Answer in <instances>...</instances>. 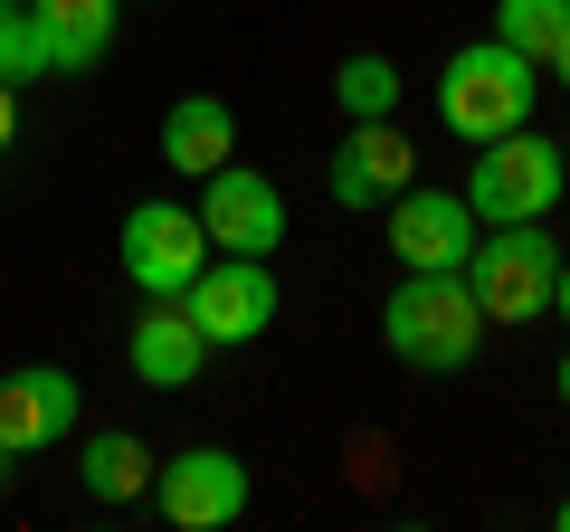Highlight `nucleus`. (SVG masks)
I'll list each match as a JSON object with an SVG mask.
<instances>
[{
  "label": "nucleus",
  "mask_w": 570,
  "mask_h": 532,
  "mask_svg": "<svg viewBox=\"0 0 570 532\" xmlns=\"http://www.w3.org/2000/svg\"><path fill=\"white\" fill-rule=\"evenodd\" d=\"M532 105H542V67L523 48H504V39H475V48H456L438 67V124L466 152L494 144V134H513V124H532Z\"/></svg>",
  "instance_id": "nucleus-1"
},
{
  "label": "nucleus",
  "mask_w": 570,
  "mask_h": 532,
  "mask_svg": "<svg viewBox=\"0 0 570 532\" xmlns=\"http://www.w3.org/2000/svg\"><path fill=\"white\" fill-rule=\"evenodd\" d=\"M381 343L409 371H466L485 343V305H475L466 276H400L381 305Z\"/></svg>",
  "instance_id": "nucleus-2"
},
{
  "label": "nucleus",
  "mask_w": 570,
  "mask_h": 532,
  "mask_svg": "<svg viewBox=\"0 0 570 532\" xmlns=\"http://www.w3.org/2000/svg\"><path fill=\"white\" fill-rule=\"evenodd\" d=\"M570 190V162L561 144H542L532 124H513V134H494V144H475V171H466V209L475 228H513V219H551Z\"/></svg>",
  "instance_id": "nucleus-3"
},
{
  "label": "nucleus",
  "mask_w": 570,
  "mask_h": 532,
  "mask_svg": "<svg viewBox=\"0 0 570 532\" xmlns=\"http://www.w3.org/2000/svg\"><path fill=\"white\" fill-rule=\"evenodd\" d=\"M551 276H561V247L542 238V219H513V228H485L466 257V286L485 305V324H542L551 314Z\"/></svg>",
  "instance_id": "nucleus-4"
},
{
  "label": "nucleus",
  "mask_w": 570,
  "mask_h": 532,
  "mask_svg": "<svg viewBox=\"0 0 570 532\" xmlns=\"http://www.w3.org/2000/svg\"><path fill=\"white\" fill-rule=\"evenodd\" d=\"M181 314L200 324L209 352H247L276 324V276H266V257H219V247H209V266L181 286Z\"/></svg>",
  "instance_id": "nucleus-5"
},
{
  "label": "nucleus",
  "mask_w": 570,
  "mask_h": 532,
  "mask_svg": "<svg viewBox=\"0 0 570 532\" xmlns=\"http://www.w3.org/2000/svg\"><path fill=\"white\" fill-rule=\"evenodd\" d=\"M115 247H124V276H134L142 305H153V295H181L209 266V228H200V209H181V200H134Z\"/></svg>",
  "instance_id": "nucleus-6"
},
{
  "label": "nucleus",
  "mask_w": 570,
  "mask_h": 532,
  "mask_svg": "<svg viewBox=\"0 0 570 532\" xmlns=\"http://www.w3.org/2000/svg\"><path fill=\"white\" fill-rule=\"evenodd\" d=\"M200 228H209L219 257H276V247H285V190L266 181L257 162L228 152V162L200 181Z\"/></svg>",
  "instance_id": "nucleus-7"
},
{
  "label": "nucleus",
  "mask_w": 570,
  "mask_h": 532,
  "mask_svg": "<svg viewBox=\"0 0 570 532\" xmlns=\"http://www.w3.org/2000/svg\"><path fill=\"white\" fill-rule=\"evenodd\" d=\"M390 257H400V276H466V257H475L466 190H419L409 181L390 200Z\"/></svg>",
  "instance_id": "nucleus-8"
},
{
  "label": "nucleus",
  "mask_w": 570,
  "mask_h": 532,
  "mask_svg": "<svg viewBox=\"0 0 570 532\" xmlns=\"http://www.w3.org/2000/svg\"><path fill=\"white\" fill-rule=\"evenodd\" d=\"M153 504H163V523H181V532H228V523H247V456H228V447H181L171 466H153Z\"/></svg>",
  "instance_id": "nucleus-9"
},
{
  "label": "nucleus",
  "mask_w": 570,
  "mask_h": 532,
  "mask_svg": "<svg viewBox=\"0 0 570 532\" xmlns=\"http://www.w3.org/2000/svg\"><path fill=\"white\" fill-rule=\"evenodd\" d=\"M77 410H86V390H77V371H67V362L0 371V447H10V456L58 447V437L77 428Z\"/></svg>",
  "instance_id": "nucleus-10"
},
{
  "label": "nucleus",
  "mask_w": 570,
  "mask_h": 532,
  "mask_svg": "<svg viewBox=\"0 0 570 532\" xmlns=\"http://www.w3.org/2000/svg\"><path fill=\"white\" fill-rule=\"evenodd\" d=\"M409 181H419V152H409L400 115H381V124H352L343 144H333V162H324V190H333L343 209H390Z\"/></svg>",
  "instance_id": "nucleus-11"
},
{
  "label": "nucleus",
  "mask_w": 570,
  "mask_h": 532,
  "mask_svg": "<svg viewBox=\"0 0 570 532\" xmlns=\"http://www.w3.org/2000/svg\"><path fill=\"white\" fill-rule=\"evenodd\" d=\"M124 362H134L142 390H190L209 362L200 324L181 314V295H153V314H134V333H124Z\"/></svg>",
  "instance_id": "nucleus-12"
},
{
  "label": "nucleus",
  "mask_w": 570,
  "mask_h": 532,
  "mask_svg": "<svg viewBox=\"0 0 570 532\" xmlns=\"http://www.w3.org/2000/svg\"><path fill=\"white\" fill-rule=\"evenodd\" d=\"M115 10H124V0H29V20H39V39H48V77H86V67H105V48H115Z\"/></svg>",
  "instance_id": "nucleus-13"
},
{
  "label": "nucleus",
  "mask_w": 570,
  "mask_h": 532,
  "mask_svg": "<svg viewBox=\"0 0 570 532\" xmlns=\"http://www.w3.org/2000/svg\"><path fill=\"white\" fill-rule=\"evenodd\" d=\"M238 152V115H228V96H181L163 115V162L190 171V181H209V171Z\"/></svg>",
  "instance_id": "nucleus-14"
},
{
  "label": "nucleus",
  "mask_w": 570,
  "mask_h": 532,
  "mask_svg": "<svg viewBox=\"0 0 570 532\" xmlns=\"http://www.w3.org/2000/svg\"><path fill=\"white\" fill-rule=\"evenodd\" d=\"M77 485L96 494V504H142V494H153V447H142L134 428H96L77 447Z\"/></svg>",
  "instance_id": "nucleus-15"
},
{
  "label": "nucleus",
  "mask_w": 570,
  "mask_h": 532,
  "mask_svg": "<svg viewBox=\"0 0 570 532\" xmlns=\"http://www.w3.org/2000/svg\"><path fill=\"white\" fill-rule=\"evenodd\" d=\"M333 105H343L352 124L400 115V67H390V58H371V48H362V58H343V67H333Z\"/></svg>",
  "instance_id": "nucleus-16"
},
{
  "label": "nucleus",
  "mask_w": 570,
  "mask_h": 532,
  "mask_svg": "<svg viewBox=\"0 0 570 532\" xmlns=\"http://www.w3.org/2000/svg\"><path fill=\"white\" fill-rule=\"evenodd\" d=\"M570 29V0H494V39L504 48H523L532 67L551 58V39Z\"/></svg>",
  "instance_id": "nucleus-17"
},
{
  "label": "nucleus",
  "mask_w": 570,
  "mask_h": 532,
  "mask_svg": "<svg viewBox=\"0 0 570 532\" xmlns=\"http://www.w3.org/2000/svg\"><path fill=\"white\" fill-rule=\"evenodd\" d=\"M0 77L10 86L48 77V39H39V20H29V0H0Z\"/></svg>",
  "instance_id": "nucleus-18"
},
{
  "label": "nucleus",
  "mask_w": 570,
  "mask_h": 532,
  "mask_svg": "<svg viewBox=\"0 0 570 532\" xmlns=\"http://www.w3.org/2000/svg\"><path fill=\"white\" fill-rule=\"evenodd\" d=\"M10 144H20V86L0 77V152H10Z\"/></svg>",
  "instance_id": "nucleus-19"
},
{
  "label": "nucleus",
  "mask_w": 570,
  "mask_h": 532,
  "mask_svg": "<svg viewBox=\"0 0 570 532\" xmlns=\"http://www.w3.org/2000/svg\"><path fill=\"white\" fill-rule=\"evenodd\" d=\"M542 67H551V86H561V96H570V29H561V39H551V58H542Z\"/></svg>",
  "instance_id": "nucleus-20"
},
{
  "label": "nucleus",
  "mask_w": 570,
  "mask_h": 532,
  "mask_svg": "<svg viewBox=\"0 0 570 532\" xmlns=\"http://www.w3.org/2000/svg\"><path fill=\"white\" fill-rule=\"evenodd\" d=\"M551 314L570 324V257H561V276H551Z\"/></svg>",
  "instance_id": "nucleus-21"
},
{
  "label": "nucleus",
  "mask_w": 570,
  "mask_h": 532,
  "mask_svg": "<svg viewBox=\"0 0 570 532\" xmlns=\"http://www.w3.org/2000/svg\"><path fill=\"white\" fill-rule=\"evenodd\" d=\"M551 523H561V532H570V494H561V504H551Z\"/></svg>",
  "instance_id": "nucleus-22"
},
{
  "label": "nucleus",
  "mask_w": 570,
  "mask_h": 532,
  "mask_svg": "<svg viewBox=\"0 0 570 532\" xmlns=\"http://www.w3.org/2000/svg\"><path fill=\"white\" fill-rule=\"evenodd\" d=\"M561 410H570V352H561Z\"/></svg>",
  "instance_id": "nucleus-23"
},
{
  "label": "nucleus",
  "mask_w": 570,
  "mask_h": 532,
  "mask_svg": "<svg viewBox=\"0 0 570 532\" xmlns=\"http://www.w3.org/2000/svg\"><path fill=\"white\" fill-rule=\"evenodd\" d=\"M10 466H20V456H10V447H0V485H10Z\"/></svg>",
  "instance_id": "nucleus-24"
},
{
  "label": "nucleus",
  "mask_w": 570,
  "mask_h": 532,
  "mask_svg": "<svg viewBox=\"0 0 570 532\" xmlns=\"http://www.w3.org/2000/svg\"><path fill=\"white\" fill-rule=\"evenodd\" d=\"M561 162H570V144H561Z\"/></svg>",
  "instance_id": "nucleus-25"
}]
</instances>
